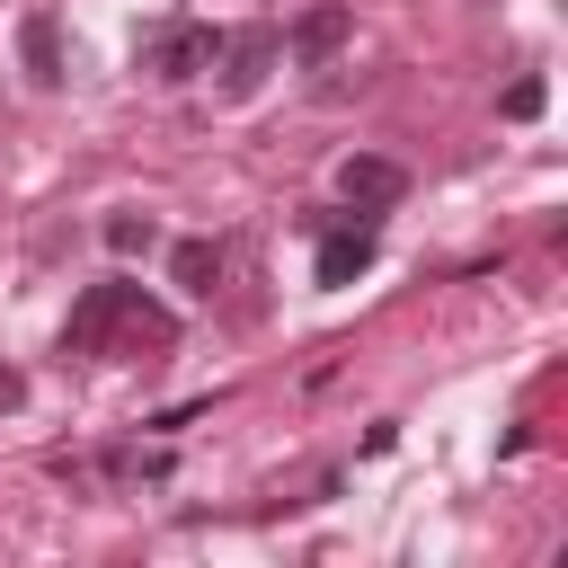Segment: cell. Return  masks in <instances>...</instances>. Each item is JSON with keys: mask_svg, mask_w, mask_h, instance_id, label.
Segmentation results:
<instances>
[{"mask_svg": "<svg viewBox=\"0 0 568 568\" xmlns=\"http://www.w3.org/2000/svg\"><path fill=\"white\" fill-rule=\"evenodd\" d=\"M62 346L71 355H106V346H178V311L142 302V284H89L62 320Z\"/></svg>", "mask_w": 568, "mask_h": 568, "instance_id": "obj_1", "label": "cell"}, {"mask_svg": "<svg viewBox=\"0 0 568 568\" xmlns=\"http://www.w3.org/2000/svg\"><path fill=\"white\" fill-rule=\"evenodd\" d=\"M275 53H284V36H275V27H231V36L213 44V62H204V71H213V89H222V98H248V89L275 71Z\"/></svg>", "mask_w": 568, "mask_h": 568, "instance_id": "obj_2", "label": "cell"}, {"mask_svg": "<svg viewBox=\"0 0 568 568\" xmlns=\"http://www.w3.org/2000/svg\"><path fill=\"white\" fill-rule=\"evenodd\" d=\"M337 195H346V204H364V213H382V204H399V195H408V169H399V160H382V151H346V160H337Z\"/></svg>", "mask_w": 568, "mask_h": 568, "instance_id": "obj_3", "label": "cell"}, {"mask_svg": "<svg viewBox=\"0 0 568 568\" xmlns=\"http://www.w3.org/2000/svg\"><path fill=\"white\" fill-rule=\"evenodd\" d=\"M204 62H213V27H160L151 36V80H169V89H186V80H204Z\"/></svg>", "mask_w": 568, "mask_h": 568, "instance_id": "obj_4", "label": "cell"}, {"mask_svg": "<svg viewBox=\"0 0 568 568\" xmlns=\"http://www.w3.org/2000/svg\"><path fill=\"white\" fill-rule=\"evenodd\" d=\"M18 53H27V80L36 89H62V27H53V9H27L18 18Z\"/></svg>", "mask_w": 568, "mask_h": 568, "instance_id": "obj_5", "label": "cell"}, {"mask_svg": "<svg viewBox=\"0 0 568 568\" xmlns=\"http://www.w3.org/2000/svg\"><path fill=\"white\" fill-rule=\"evenodd\" d=\"M346 36H355V18H346L337 0H320V9H302V27H293V62H328Z\"/></svg>", "mask_w": 568, "mask_h": 568, "instance_id": "obj_6", "label": "cell"}, {"mask_svg": "<svg viewBox=\"0 0 568 568\" xmlns=\"http://www.w3.org/2000/svg\"><path fill=\"white\" fill-rule=\"evenodd\" d=\"M373 266V231H328L320 240V284H355Z\"/></svg>", "mask_w": 568, "mask_h": 568, "instance_id": "obj_7", "label": "cell"}, {"mask_svg": "<svg viewBox=\"0 0 568 568\" xmlns=\"http://www.w3.org/2000/svg\"><path fill=\"white\" fill-rule=\"evenodd\" d=\"M169 275H178L186 293H213V284H222V240H178V248H169Z\"/></svg>", "mask_w": 568, "mask_h": 568, "instance_id": "obj_8", "label": "cell"}, {"mask_svg": "<svg viewBox=\"0 0 568 568\" xmlns=\"http://www.w3.org/2000/svg\"><path fill=\"white\" fill-rule=\"evenodd\" d=\"M106 248H115V257L151 248V213H115V222H106Z\"/></svg>", "mask_w": 568, "mask_h": 568, "instance_id": "obj_9", "label": "cell"}, {"mask_svg": "<svg viewBox=\"0 0 568 568\" xmlns=\"http://www.w3.org/2000/svg\"><path fill=\"white\" fill-rule=\"evenodd\" d=\"M506 115L532 124V115H541V80H515V89H506Z\"/></svg>", "mask_w": 568, "mask_h": 568, "instance_id": "obj_10", "label": "cell"}, {"mask_svg": "<svg viewBox=\"0 0 568 568\" xmlns=\"http://www.w3.org/2000/svg\"><path fill=\"white\" fill-rule=\"evenodd\" d=\"M0 408H18V373L9 364H0Z\"/></svg>", "mask_w": 568, "mask_h": 568, "instance_id": "obj_11", "label": "cell"}]
</instances>
